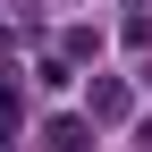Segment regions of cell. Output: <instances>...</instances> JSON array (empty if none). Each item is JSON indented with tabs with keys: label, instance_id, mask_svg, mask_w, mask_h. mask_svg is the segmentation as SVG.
<instances>
[{
	"label": "cell",
	"instance_id": "3",
	"mask_svg": "<svg viewBox=\"0 0 152 152\" xmlns=\"http://www.w3.org/2000/svg\"><path fill=\"white\" fill-rule=\"evenodd\" d=\"M17 110H26V102H17V85H9V76H0V144L17 135Z\"/></svg>",
	"mask_w": 152,
	"mask_h": 152
},
{
	"label": "cell",
	"instance_id": "1",
	"mask_svg": "<svg viewBox=\"0 0 152 152\" xmlns=\"http://www.w3.org/2000/svg\"><path fill=\"white\" fill-rule=\"evenodd\" d=\"M85 118H127V85H118V76H93V93H85Z\"/></svg>",
	"mask_w": 152,
	"mask_h": 152
},
{
	"label": "cell",
	"instance_id": "2",
	"mask_svg": "<svg viewBox=\"0 0 152 152\" xmlns=\"http://www.w3.org/2000/svg\"><path fill=\"white\" fill-rule=\"evenodd\" d=\"M42 144H51V152H85V144H93V118H51Z\"/></svg>",
	"mask_w": 152,
	"mask_h": 152
},
{
	"label": "cell",
	"instance_id": "4",
	"mask_svg": "<svg viewBox=\"0 0 152 152\" xmlns=\"http://www.w3.org/2000/svg\"><path fill=\"white\" fill-rule=\"evenodd\" d=\"M144 144H152V118H144Z\"/></svg>",
	"mask_w": 152,
	"mask_h": 152
}]
</instances>
